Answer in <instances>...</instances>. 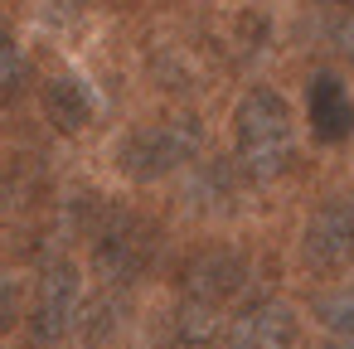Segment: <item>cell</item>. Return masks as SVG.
Here are the masks:
<instances>
[{"mask_svg": "<svg viewBox=\"0 0 354 349\" xmlns=\"http://www.w3.org/2000/svg\"><path fill=\"white\" fill-rule=\"evenodd\" d=\"M325 349H354V334H339L335 344H325Z\"/></svg>", "mask_w": 354, "mask_h": 349, "instance_id": "9a60e30c", "label": "cell"}, {"mask_svg": "<svg viewBox=\"0 0 354 349\" xmlns=\"http://www.w3.org/2000/svg\"><path fill=\"white\" fill-rule=\"evenodd\" d=\"M218 315L223 310H209L199 301H180L165 349H218V334H223V320Z\"/></svg>", "mask_w": 354, "mask_h": 349, "instance_id": "9c48e42d", "label": "cell"}, {"mask_svg": "<svg viewBox=\"0 0 354 349\" xmlns=\"http://www.w3.org/2000/svg\"><path fill=\"white\" fill-rule=\"evenodd\" d=\"M306 122L320 146H339L354 136V97L335 73H315L306 88Z\"/></svg>", "mask_w": 354, "mask_h": 349, "instance_id": "ba28073f", "label": "cell"}, {"mask_svg": "<svg viewBox=\"0 0 354 349\" xmlns=\"http://www.w3.org/2000/svg\"><path fill=\"white\" fill-rule=\"evenodd\" d=\"M315 315H320L325 330H335V334H354V281H344V286L315 296Z\"/></svg>", "mask_w": 354, "mask_h": 349, "instance_id": "8fae6325", "label": "cell"}, {"mask_svg": "<svg viewBox=\"0 0 354 349\" xmlns=\"http://www.w3.org/2000/svg\"><path fill=\"white\" fill-rule=\"evenodd\" d=\"M20 88H25V54L6 30H0V102L20 97Z\"/></svg>", "mask_w": 354, "mask_h": 349, "instance_id": "7c38bea8", "label": "cell"}, {"mask_svg": "<svg viewBox=\"0 0 354 349\" xmlns=\"http://www.w3.org/2000/svg\"><path fill=\"white\" fill-rule=\"evenodd\" d=\"M15 320H20V286H15V276L6 267H0V334H6Z\"/></svg>", "mask_w": 354, "mask_h": 349, "instance_id": "5bb4252c", "label": "cell"}, {"mask_svg": "<svg viewBox=\"0 0 354 349\" xmlns=\"http://www.w3.org/2000/svg\"><path fill=\"white\" fill-rule=\"evenodd\" d=\"M44 112H49V122L59 131H83L93 122V97H88V88L78 78H54L44 88Z\"/></svg>", "mask_w": 354, "mask_h": 349, "instance_id": "30bf717a", "label": "cell"}, {"mask_svg": "<svg viewBox=\"0 0 354 349\" xmlns=\"http://www.w3.org/2000/svg\"><path fill=\"white\" fill-rule=\"evenodd\" d=\"M330 44H335V54L354 68V10H344V15L330 20Z\"/></svg>", "mask_w": 354, "mask_h": 349, "instance_id": "4fadbf2b", "label": "cell"}, {"mask_svg": "<svg viewBox=\"0 0 354 349\" xmlns=\"http://www.w3.org/2000/svg\"><path fill=\"white\" fill-rule=\"evenodd\" d=\"M156 252H160L156 223H146L131 209H97V223H93V262H97V272H102L107 286L141 281L151 272Z\"/></svg>", "mask_w": 354, "mask_h": 349, "instance_id": "7a4b0ae2", "label": "cell"}, {"mask_svg": "<svg viewBox=\"0 0 354 349\" xmlns=\"http://www.w3.org/2000/svg\"><path fill=\"white\" fill-rule=\"evenodd\" d=\"M248 276H252L248 257H238V252H199L185 267V301H199L209 310H228V305L243 301Z\"/></svg>", "mask_w": 354, "mask_h": 349, "instance_id": "52a82bcc", "label": "cell"}, {"mask_svg": "<svg viewBox=\"0 0 354 349\" xmlns=\"http://www.w3.org/2000/svg\"><path fill=\"white\" fill-rule=\"evenodd\" d=\"M296 339H301L296 310L277 296H257L238 305L233 320H223L218 349H296Z\"/></svg>", "mask_w": 354, "mask_h": 349, "instance_id": "5b68a950", "label": "cell"}, {"mask_svg": "<svg viewBox=\"0 0 354 349\" xmlns=\"http://www.w3.org/2000/svg\"><path fill=\"white\" fill-rule=\"evenodd\" d=\"M339 6H344V10H354V0H339Z\"/></svg>", "mask_w": 354, "mask_h": 349, "instance_id": "2e32d148", "label": "cell"}, {"mask_svg": "<svg viewBox=\"0 0 354 349\" xmlns=\"http://www.w3.org/2000/svg\"><path fill=\"white\" fill-rule=\"evenodd\" d=\"M301 262L310 272H339L354 262V194H335L306 218Z\"/></svg>", "mask_w": 354, "mask_h": 349, "instance_id": "8992f818", "label": "cell"}, {"mask_svg": "<svg viewBox=\"0 0 354 349\" xmlns=\"http://www.w3.org/2000/svg\"><path fill=\"white\" fill-rule=\"evenodd\" d=\"M291 155H296V122L286 97L272 88L243 93V102L233 107V165L243 170V180L267 185L291 165Z\"/></svg>", "mask_w": 354, "mask_h": 349, "instance_id": "6da1fadb", "label": "cell"}, {"mask_svg": "<svg viewBox=\"0 0 354 349\" xmlns=\"http://www.w3.org/2000/svg\"><path fill=\"white\" fill-rule=\"evenodd\" d=\"M83 320V281L73 262H49L39 272L35 286V310H30V339L54 349L73 334V325Z\"/></svg>", "mask_w": 354, "mask_h": 349, "instance_id": "277c9868", "label": "cell"}, {"mask_svg": "<svg viewBox=\"0 0 354 349\" xmlns=\"http://www.w3.org/2000/svg\"><path fill=\"white\" fill-rule=\"evenodd\" d=\"M199 155H204V126H199L194 117H160V122H146V126H136V131L122 141V151H117V160H122V170H127L131 180H165V175L194 165Z\"/></svg>", "mask_w": 354, "mask_h": 349, "instance_id": "3957f363", "label": "cell"}]
</instances>
